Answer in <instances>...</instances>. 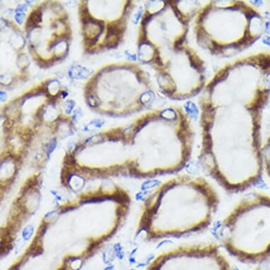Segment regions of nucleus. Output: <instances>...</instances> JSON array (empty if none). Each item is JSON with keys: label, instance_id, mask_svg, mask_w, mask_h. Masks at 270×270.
Returning <instances> with one entry per match:
<instances>
[{"label": "nucleus", "instance_id": "f257e3e1", "mask_svg": "<svg viewBox=\"0 0 270 270\" xmlns=\"http://www.w3.org/2000/svg\"><path fill=\"white\" fill-rule=\"evenodd\" d=\"M144 201L138 234L152 239L179 238L208 228L219 205V197L205 178L176 174Z\"/></svg>", "mask_w": 270, "mask_h": 270}, {"label": "nucleus", "instance_id": "f03ea898", "mask_svg": "<svg viewBox=\"0 0 270 270\" xmlns=\"http://www.w3.org/2000/svg\"><path fill=\"white\" fill-rule=\"evenodd\" d=\"M216 236L231 257L258 264L270 258V197L250 193L240 199L220 222Z\"/></svg>", "mask_w": 270, "mask_h": 270}, {"label": "nucleus", "instance_id": "7ed1b4c3", "mask_svg": "<svg viewBox=\"0 0 270 270\" xmlns=\"http://www.w3.org/2000/svg\"><path fill=\"white\" fill-rule=\"evenodd\" d=\"M148 270H233L218 245L201 242L180 245L154 260Z\"/></svg>", "mask_w": 270, "mask_h": 270}, {"label": "nucleus", "instance_id": "20e7f679", "mask_svg": "<svg viewBox=\"0 0 270 270\" xmlns=\"http://www.w3.org/2000/svg\"><path fill=\"white\" fill-rule=\"evenodd\" d=\"M258 65L263 69H267L270 68V57L262 56L258 60Z\"/></svg>", "mask_w": 270, "mask_h": 270}, {"label": "nucleus", "instance_id": "39448f33", "mask_svg": "<svg viewBox=\"0 0 270 270\" xmlns=\"http://www.w3.org/2000/svg\"><path fill=\"white\" fill-rule=\"evenodd\" d=\"M33 233V226L29 225L24 228L22 233V237L25 240H28L30 239Z\"/></svg>", "mask_w": 270, "mask_h": 270}, {"label": "nucleus", "instance_id": "423d86ee", "mask_svg": "<svg viewBox=\"0 0 270 270\" xmlns=\"http://www.w3.org/2000/svg\"><path fill=\"white\" fill-rule=\"evenodd\" d=\"M29 19H31L36 25H37L39 22H41V12L38 10L34 11L33 12L31 13Z\"/></svg>", "mask_w": 270, "mask_h": 270}, {"label": "nucleus", "instance_id": "0eeeda50", "mask_svg": "<svg viewBox=\"0 0 270 270\" xmlns=\"http://www.w3.org/2000/svg\"><path fill=\"white\" fill-rule=\"evenodd\" d=\"M252 270H270V261L267 260L260 263Z\"/></svg>", "mask_w": 270, "mask_h": 270}, {"label": "nucleus", "instance_id": "6e6552de", "mask_svg": "<svg viewBox=\"0 0 270 270\" xmlns=\"http://www.w3.org/2000/svg\"><path fill=\"white\" fill-rule=\"evenodd\" d=\"M225 73H226V72H222V73L219 74V75L216 76V78L214 79V81H213V83L214 82V84H216V83L219 82V81L223 80V79H226V77L227 76V75H225Z\"/></svg>", "mask_w": 270, "mask_h": 270}, {"label": "nucleus", "instance_id": "1a4fd4ad", "mask_svg": "<svg viewBox=\"0 0 270 270\" xmlns=\"http://www.w3.org/2000/svg\"><path fill=\"white\" fill-rule=\"evenodd\" d=\"M60 270H65V269H60Z\"/></svg>", "mask_w": 270, "mask_h": 270}]
</instances>
